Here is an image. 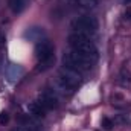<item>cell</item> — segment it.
I'll use <instances>...</instances> for the list:
<instances>
[{
  "instance_id": "6da1fadb",
  "label": "cell",
  "mask_w": 131,
  "mask_h": 131,
  "mask_svg": "<svg viewBox=\"0 0 131 131\" xmlns=\"http://www.w3.org/2000/svg\"><path fill=\"white\" fill-rule=\"evenodd\" d=\"M69 44H70V47L75 50V52H78L79 55H82L84 58H87L89 61H92V63H96L98 61V49H96V46H95V43L89 38V37H84V35H79V34H70L69 35Z\"/></svg>"
},
{
  "instance_id": "7a4b0ae2",
  "label": "cell",
  "mask_w": 131,
  "mask_h": 131,
  "mask_svg": "<svg viewBox=\"0 0 131 131\" xmlns=\"http://www.w3.org/2000/svg\"><path fill=\"white\" fill-rule=\"evenodd\" d=\"M99 25L98 20L95 17H90V15H84V17H79L76 20H73L72 23V29L75 34H79V35H84V37H93L96 31H98Z\"/></svg>"
},
{
  "instance_id": "3957f363",
  "label": "cell",
  "mask_w": 131,
  "mask_h": 131,
  "mask_svg": "<svg viewBox=\"0 0 131 131\" xmlns=\"http://www.w3.org/2000/svg\"><path fill=\"white\" fill-rule=\"evenodd\" d=\"M63 64H64V67H69V69H72V70H76V72L82 73V72L90 70L92 66H93V63L89 61L87 58H84L82 55H79L78 52L72 50V52L66 53L64 57H63Z\"/></svg>"
},
{
  "instance_id": "277c9868",
  "label": "cell",
  "mask_w": 131,
  "mask_h": 131,
  "mask_svg": "<svg viewBox=\"0 0 131 131\" xmlns=\"http://www.w3.org/2000/svg\"><path fill=\"white\" fill-rule=\"evenodd\" d=\"M58 79H60L63 84H66L67 87H70L72 90L78 89V87L81 85V82H82V76H81L79 72L72 70V69H69V67H64V66L60 69Z\"/></svg>"
},
{
  "instance_id": "5b68a950",
  "label": "cell",
  "mask_w": 131,
  "mask_h": 131,
  "mask_svg": "<svg viewBox=\"0 0 131 131\" xmlns=\"http://www.w3.org/2000/svg\"><path fill=\"white\" fill-rule=\"evenodd\" d=\"M41 107H44L46 110H53L58 107V95L55 90L52 89H46L38 95V101H37Z\"/></svg>"
},
{
  "instance_id": "8992f818",
  "label": "cell",
  "mask_w": 131,
  "mask_h": 131,
  "mask_svg": "<svg viewBox=\"0 0 131 131\" xmlns=\"http://www.w3.org/2000/svg\"><path fill=\"white\" fill-rule=\"evenodd\" d=\"M35 55L38 58V61H44L49 58H53V46L49 40H41L37 43L35 46Z\"/></svg>"
},
{
  "instance_id": "52a82bcc",
  "label": "cell",
  "mask_w": 131,
  "mask_h": 131,
  "mask_svg": "<svg viewBox=\"0 0 131 131\" xmlns=\"http://www.w3.org/2000/svg\"><path fill=\"white\" fill-rule=\"evenodd\" d=\"M28 113H29V116H34V117H44L46 116V108L44 107H41L38 102H31L28 107Z\"/></svg>"
},
{
  "instance_id": "ba28073f",
  "label": "cell",
  "mask_w": 131,
  "mask_h": 131,
  "mask_svg": "<svg viewBox=\"0 0 131 131\" xmlns=\"http://www.w3.org/2000/svg\"><path fill=\"white\" fill-rule=\"evenodd\" d=\"M26 3H28V0H8L9 9H11L14 14H20V12L26 8Z\"/></svg>"
},
{
  "instance_id": "9c48e42d",
  "label": "cell",
  "mask_w": 131,
  "mask_h": 131,
  "mask_svg": "<svg viewBox=\"0 0 131 131\" xmlns=\"http://www.w3.org/2000/svg\"><path fill=\"white\" fill-rule=\"evenodd\" d=\"M43 28H32V29H29L28 32H26V37L29 38V40H32L35 43H38V41H41V37H43Z\"/></svg>"
},
{
  "instance_id": "30bf717a",
  "label": "cell",
  "mask_w": 131,
  "mask_h": 131,
  "mask_svg": "<svg viewBox=\"0 0 131 131\" xmlns=\"http://www.w3.org/2000/svg\"><path fill=\"white\" fill-rule=\"evenodd\" d=\"M8 75H9V78L11 79H18V78H21L23 76V69L20 67V66H9V70H8Z\"/></svg>"
},
{
  "instance_id": "8fae6325",
  "label": "cell",
  "mask_w": 131,
  "mask_h": 131,
  "mask_svg": "<svg viewBox=\"0 0 131 131\" xmlns=\"http://www.w3.org/2000/svg\"><path fill=\"white\" fill-rule=\"evenodd\" d=\"M55 63V57L53 58H49V60H44V61H38L37 66V72H46L47 69H50Z\"/></svg>"
},
{
  "instance_id": "7c38bea8",
  "label": "cell",
  "mask_w": 131,
  "mask_h": 131,
  "mask_svg": "<svg viewBox=\"0 0 131 131\" xmlns=\"http://www.w3.org/2000/svg\"><path fill=\"white\" fill-rule=\"evenodd\" d=\"M121 84L122 85H131V73L130 70H127V69H122V72H121Z\"/></svg>"
},
{
  "instance_id": "4fadbf2b",
  "label": "cell",
  "mask_w": 131,
  "mask_h": 131,
  "mask_svg": "<svg viewBox=\"0 0 131 131\" xmlns=\"http://www.w3.org/2000/svg\"><path fill=\"white\" fill-rule=\"evenodd\" d=\"M75 3L79 5L81 8H87V9H90V8H95V6L98 5V0H75Z\"/></svg>"
},
{
  "instance_id": "5bb4252c",
  "label": "cell",
  "mask_w": 131,
  "mask_h": 131,
  "mask_svg": "<svg viewBox=\"0 0 131 131\" xmlns=\"http://www.w3.org/2000/svg\"><path fill=\"white\" fill-rule=\"evenodd\" d=\"M101 125H102L105 130H111V128L114 127V122H113L111 119H108V117H104V119L101 121Z\"/></svg>"
},
{
  "instance_id": "9a60e30c",
  "label": "cell",
  "mask_w": 131,
  "mask_h": 131,
  "mask_svg": "<svg viewBox=\"0 0 131 131\" xmlns=\"http://www.w3.org/2000/svg\"><path fill=\"white\" fill-rule=\"evenodd\" d=\"M9 122V114L6 111H2L0 113V125H6Z\"/></svg>"
},
{
  "instance_id": "2e32d148",
  "label": "cell",
  "mask_w": 131,
  "mask_h": 131,
  "mask_svg": "<svg viewBox=\"0 0 131 131\" xmlns=\"http://www.w3.org/2000/svg\"><path fill=\"white\" fill-rule=\"evenodd\" d=\"M5 41H6V40H5V37H3V35L0 34V49H2L3 46H5Z\"/></svg>"
},
{
  "instance_id": "e0dca14e",
  "label": "cell",
  "mask_w": 131,
  "mask_h": 131,
  "mask_svg": "<svg viewBox=\"0 0 131 131\" xmlns=\"http://www.w3.org/2000/svg\"><path fill=\"white\" fill-rule=\"evenodd\" d=\"M125 18H127V20H131V9H128V11L125 12Z\"/></svg>"
},
{
  "instance_id": "ac0fdd59",
  "label": "cell",
  "mask_w": 131,
  "mask_h": 131,
  "mask_svg": "<svg viewBox=\"0 0 131 131\" xmlns=\"http://www.w3.org/2000/svg\"><path fill=\"white\" fill-rule=\"evenodd\" d=\"M122 2H124L125 5H131V0H122Z\"/></svg>"
}]
</instances>
